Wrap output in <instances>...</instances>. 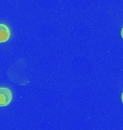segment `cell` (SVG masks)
I'll return each mask as SVG.
<instances>
[{
  "mask_svg": "<svg viewBox=\"0 0 123 130\" xmlns=\"http://www.w3.org/2000/svg\"><path fill=\"white\" fill-rule=\"evenodd\" d=\"M12 101V92L9 88L0 87V107L7 106Z\"/></svg>",
  "mask_w": 123,
  "mask_h": 130,
  "instance_id": "6da1fadb",
  "label": "cell"
},
{
  "mask_svg": "<svg viewBox=\"0 0 123 130\" xmlns=\"http://www.w3.org/2000/svg\"><path fill=\"white\" fill-rule=\"evenodd\" d=\"M10 36H11L10 28L6 24L0 23V43L8 41L10 39Z\"/></svg>",
  "mask_w": 123,
  "mask_h": 130,
  "instance_id": "7a4b0ae2",
  "label": "cell"
},
{
  "mask_svg": "<svg viewBox=\"0 0 123 130\" xmlns=\"http://www.w3.org/2000/svg\"><path fill=\"white\" fill-rule=\"evenodd\" d=\"M121 36H122V39H123V27H122V30H121Z\"/></svg>",
  "mask_w": 123,
  "mask_h": 130,
  "instance_id": "3957f363",
  "label": "cell"
},
{
  "mask_svg": "<svg viewBox=\"0 0 123 130\" xmlns=\"http://www.w3.org/2000/svg\"><path fill=\"white\" fill-rule=\"evenodd\" d=\"M121 100H122V103H123V92H122V95H121Z\"/></svg>",
  "mask_w": 123,
  "mask_h": 130,
  "instance_id": "277c9868",
  "label": "cell"
}]
</instances>
